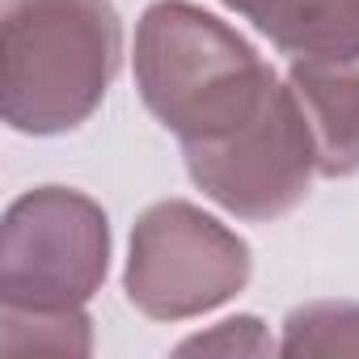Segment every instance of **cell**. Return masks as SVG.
<instances>
[{
    "label": "cell",
    "instance_id": "cell-10",
    "mask_svg": "<svg viewBox=\"0 0 359 359\" xmlns=\"http://www.w3.org/2000/svg\"><path fill=\"white\" fill-rule=\"evenodd\" d=\"M271 351H279V346L271 342L262 321L250 317V313L229 317V321L212 325L208 334H195L187 342H177V355H271Z\"/></svg>",
    "mask_w": 359,
    "mask_h": 359
},
{
    "label": "cell",
    "instance_id": "cell-5",
    "mask_svg": "<svg viewBox=\"0 0 359 359\" xmlns=\"http://www.w3.org/2000/svg\"><path fill=\"white\" fill-rule=\"evenodd\" d=\"M195 187L237 220H279L304 203L317 173L309 118L283 81L254 123L220 144L182 148Z\"/></svg>",
    "mask_w": 359,
    "mask_h": 359
},
{
    "label": "cell",
    "instance_id": "cell-6",
    "mask_svg": "<svg viewBox=\"0 0 359 359\" xmlns=\"http://www.w3.org/2000/svg\"><path fill=\"white\" fill-rule=\"evenodd\" d=\"M287 85L309 118L321 177L359 173V64L296 60Z\"/></svg>",
    "mask_w": 359,
    "mask_h": 359
},
{
    "label": "cell",
    "instance_id": "cell-4",
    "mask_svg": "<svg viewBox=\"0 0 359 359\" xmlns=\"http://www.w3.org/2000/svg\"><path fill=\"white\" fill-rule=\"evenodd\" d=\"M250 271L245 237L187 199H161L131 229L123 292L152 321H187L245 292Z\"/></svg>",
    "mask_w": 359,
    "mask_h": 359
},
{
    "label": "cell",
    "instance_id": "cell-3",
    "mask_svg": "<svg viewBox=\"0 0 359 359\" xmlns=\"http://www.w3.org/2000/svg\"><path fill=\"white\" fill-rule=\"evenodd\" d=\"M110 271V220L72 187H34L0 224V304L85 309Z\"/></svg>",
    "mask_w": 359,
    "mask_h": 359
},
{
    "label": "cell",
    "instance_id": "cell-8",
    "mask_svg": "<svg viewBox=\"0 0 359 359\" xmlns=\"http://www.w3.org/2000/svg\"><path fill=\"white\" fill-rule=\"evenodd\" d=\"M279 355H359V304L355 300H313L283 317Z\"/></svg>",
    "mask_w": 359,
    "mask_h": 359
},
{
    "label": "cell",
    "instance_id": "cell-7",
    "mask_svg": "<svg viewBox=\"0 0 359 359\" xmlns=\"http://www.w3.org/2000/svg\"><path fill=\"white\" fill-rule=\"evenodd\" d=\"M292 60L359 64V0H224Z\"/></svg>",
    "mask_w": 359,
    "mask_h": 359
},
{
    "label": "cell",
    "instance_id": "cell-9",
    "mask_svg": "<svg viewBox=\"0 0 359 359\" xmlns=\"http://www.w3.org/2000/svg\"><path fill=\"white\" fill-rule=\"evenodd\" d=\"M0 346L5 351L89 355L93 321L85 309H9V304H0Z\"/></svg>",
    "mask_w": 359,
    "mask_h": 359
},
{
    "label": "cell",
    "instance_id": "cell-1",
    "mask_svg": "<svg viewBox=\"0 0 359 359\" xmlns=\"http://www.w3.org/2000/svg\"><path fill=\"white\" fill-rule=\"evenodd\" d=\"M283 81L216 13L156 0L135 26V89L182 148L220 144L262 114Z\"/></svg>",
    "mask_w": 359,
    "mask_h": 359
},
{
    "label": "cell",
    "instance_id": "cell-2",
    "mask_svg": "<svg viewBox=\"0 0 359 359\" xmlns=\"http://www.w3.org/2000/svg\"><path fill=\"white\" fill-rule=\"evenodd\" d=\"M123 64V22L110 0H5L0 118L22 135L76 131Z\"/></svg>",
    "mask_w": 359,
    "mask_h": 359
}]
</instances>
